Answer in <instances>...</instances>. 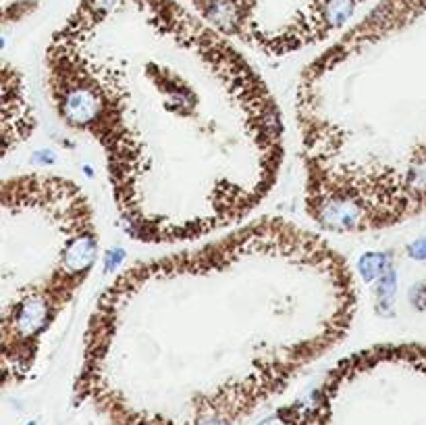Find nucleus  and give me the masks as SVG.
Listing matches in <instances>:
<instances>
[{"label": "nucleus", "mask_w": 426, "mask_h": 425, "mask_svg": "<svg viewBox=\"0 0 426 425\" xmlns=\"http://www.w3.org/2000/svg\"><path fill=\"white\" fill-rule=\"evenodd\" d=\"M239 46L268 59L326 46L377 0H183Z\"/></svg>", "instance_id": "nucleus-5"}, {"label": "nucleus", "mask_w": 426, "mask_h": 425, "mask_svg": "<svg viewBox=\"0 0 426 425\" xmlns=\"http://www.w3.org/2000/svg\"><path fill=\"white\" fill-rule=\"evenodd\" d=\"M100 255L88 194L69 177L30 171L0 188V365L25 384L48 334L71 309Z\"/></svg>", "instance_id": "nucleus-3"}, {"label": "nucleus", "mask_w": 426, "mask_h": 425, "mask_svg": "<svg viewBox=\"0 0 426 425\" xmlns=\"http://www.w3.org/2000/svg\"><path fill=\"white\" fill-rule=\"evenodd\" d=\"M256 425H426V347L354 350Z\"/></svg>", "instance_id": "nucleus-4"}, {"label": "nucleus", "mask_w": 426, "mask_h": 425, "mask_svg": "<svg viewBox=\"0 0 426 425\" xmlns=\"http://www.w3.org/2000/svg\"><path fill=\"white\" fill-rule=\"evenodd\" d=\"M326 233L256 217L123 269L90 310L75 409L102 425H244L352 334Z\"/></svg>", "instance_id": "nucleus-1"}, {"label": "nucleus", "mask_w": 426, "mask_h": 425, "mask_svg": "<svg viewBox=\"0 0 426 425\" xmlns=\"http://www.w3.org/2000/svg\"><path fill=\"white\" fill-rule=\"evenodd\" d=\"M44 83L57 119L98 146L136 242L233 230L279 182L285 119L271 86L183 0H77L44 50Z\"/></svg>", "instance_id": "nucleus-2"}, {"label": "nucleus", "mask_w": 426, "mask_h": 425, "mask_svg": "<svg viewBox=\"0 0 426 425\" xmlns=\"http://www.w3.org/2000/svg\"><path fill=\"white\" fill-rule=\"evenodd\" d=\"M2 94H4V117L2 121L17 117V125L13 136L4 142V153H8V149L21 144L34 129V117L30 111L25 92H23V79L19 76L17 69L11 67L8 61H4L2 65Z\"/></svg>", "instance_id": "nucleus-6"}]
</instances>
